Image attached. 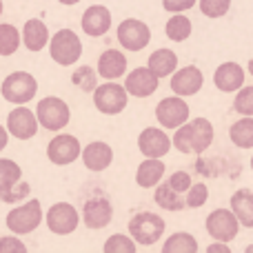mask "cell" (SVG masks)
Wrapping results in <instances>:
<instances>
[{
  "label": "cell",
  "instance_id": "obj_11",
  "mask_svg": "<svg viewBox=\"0 0 253 253\" xmlns=\"http://www.w3.org/2000/svg\"><path fill=\"white\" fill-rule=\"evenodd\" d=\"M83 156V149H80V142L76 135L71 133H60L47 144V158L51 160V165L65 167L71 165L74 160Z\"/></svg>",
  "mask_w": 253,
  "mask_h": 253
},
{
  "label": "cell",
  "instance_id": "obj_21",
  "mask_svg": "<svg viewBox=\"0 0 253 253\" xmlns=\"http://www.w3.org/2000/svg\"><path fill=\"white\" fill-rule=\"evenodd\" d=\"M126 71V58L118 49H107L100 58H98V76L107 80H116L125 76Z\"/></svg>",
  "mask_w": 253,
  "mask_h": 253
},
{
  "label": "cell",
  "instance_id": "obj_47",
  "mask_svg": "<svg viewBox=\"0 0 253 253\" xmlns=\"http://www.w3.org/2000/svg\"><path fill=\"white\" fill-rule=\"evenodd\" d=\"M251 169H253V158H251Z\"/></svg>",
  "mask_w": 253,
  "mask_h": 253
},
{
  "label": "cell",
  "instance_id": "obj_33",
  "mask_svg": "<svg viewBox=\"0 0 253 253\" xmlns=\"http://www.w3.org/2000/svg\"><path fill=\"white\" fill-rule=\"evenodd\" d=\"M138 242L123 233H114L109 240L105 242V253H133Z\"/></svg>",
  "mask_w": 253,
  "mask_h": 253
},
{
  "label": "cell",
  "instance_id": "obj_1",
  "mask_svg": "<svg viewBox=\"0 0 253 253\" xmlns=\"http://www.w3.org/2000/svg\"><path fill=\"white\" fill-rule=\"evenodd\" d=\"M213 142V125L207 118H196L175 129L173 147L180 153H202Z\"/></svg>",
  "mask_w": 253,
  "mask_h": 253
},
{
  "label": "cell",
  "instance_id": "obj_30",
  "mask_svg": "<svg viewBox=\"0 0 253 253\" xmlns=\"http://www.w3.org/2000/svg\"><path fill=\"white\" fill-rule=\"evenodd\" d=\"M22 36L18 34V29L13 25L2 22L0 25V56H13L20 47Z\"/></svg>",
  "mask_w": 253,
  "mask_h": 253
},
{
  "label": "cell",
  "instance_id": "obj_3",
  "mask_svg": "<svg viewBox=\"0 0 253 253\" xmlns=\"http://www.w3.org/2000/svg\"><path fill=\"white\" fill-rule=\"evenodd\" d=\"M162 233H165V220L158 213L142 211V213L133 215V218L129 220V236L142 247L156 245L162 238Z\"/></svg>",
  "mask_w": 253,
  "mask_h": 253
},
{
  "label": "cell",
  "instance_id": "obj_24",
  "mask_svg": "<svg viewBox=\"0 0 253 253\" xmlns=\"http://www.w3.org/2000/svg\"><path fill=\"white\" fill-rule=\"evenodd\" d=\"M231 211L238 215L242 227L253 229V191L240 189L231 196Z\"/></svg>",
  "mask_w": 253,
  "mask_h": 253
},
{
  "label": "cell",
  "instance_id": "obj_16",
  "mask_svg": "<svg viewBox=\"0 0 253 253\" xmlns=\"http://www.w3.org/2000/svg\"><path fill=\"white\" fill-rule=\"evenodd\" d=\"M114 218V207L107 198H91L83 207V222L87 229H105Z\"/></svg>",
  "mask_w": 253,
  "mask_h": 253
},
{
  "label": "cell",
  "instance_id": "obj_45",
  "mask_svg": "<svg viewBox=\"0 0 253 253\" xmlns=\"http://www.w3.org/2000/svg\"><path fill=\"white\" fill-rule=\"evenodd\" d=\"M0 16H2V0H0Z\"/></svg>",
  "mask_w": 253,
  "mask_h": 253
},
{
  "label": "cell",
  "instance_id": "obj_42",
  "mask_svg": "<svg viewBox=\"0 0 253 253\" xmlns=\"http://www.w3.org/2000/svg\"><path fill=\"white\" fill-rule=\"evenodd\" d=\"M7 142H9V131L4 129L2 125H0V151H2V149L7 147Z\"/></svg>",
  "mask_w": 253,
  "mask_h": 253
},
{
  "label": "cell",
  "instance_id": "obj_14",
  "mask_svg": "<svg viewBox=\"0 0 253 253\" xmlns=\"http://www.w3.org/2000/svg\"><path fill=\"white\" fill-rule=\"evenodd\" d=\"M205 84V76L198 67L189 65V67H182V69H175L171 74V91L175 96H196L198 91L202 89Z\"/></svg>",
  "mask_w": 253,
  "mask_h": 253
},
{
  "label": "cell",
  "instance_id": "obj_2",
  "mask_svg": "<svg viewBox=\"0 0 253 253\" xmlns=\"http://www.w3.org/2000/svg\"><path fill=\"white\" fill-rule=\"evenodd\" d=\"M49 53H51L53 62H58L62 67H69L74 62H78V58L83 56V42L76 36V31L60 29L49 40Z\"/></svg>",
  "mask_w": 253,
  "mask_h": 253
},
{
  "label": "cell",
  "instance_id": "obj_20",
  "mask_svg": "<svg viewBox=\"0 0 253 253\" xmlns=\"http://www.w3.org/2000/svg\"><path fill=\"white\" fill-rule=\"evenodd\" d=\"M111 160H114V149L107 142L96 140V142L87 144L83 149V162L89 171H96V173L98 171H105L111 165Z\"/></svg>",
  "mask_w": 253,
  "mask_h": 253
},
{
  "label": "cell",
  "instance_id": "obj_6",
  "mask_svg": "<svg viewBox=\"0 0 253 253\" xmlns=\"http://www.w3.org/2000/svg\"><path fill=\"white\" fill-rule=\"evenodd\" d=\"M36 116H38V123L40 126L49 131H60L69 125L71 120V111H69V105H67L62 98H56V96H49V98H42L36 107Z\"/></svg>",
  "mask_w": 253,
  "mask_h": 253
},
{
  "label": "cell",
  "instance_id": "obj_27",
  "mask_svg": "<svg viewBox=\"0 0 253 253\" xmlns=\"http://www.w3.org/2000/svg\"><path fill=\"white\" fill-rule=\"evenodd\" d=\"M22 178V169L9 158H0V198L9 193Z\"/></svg>",
  "mask_w": 253,
  "mask_h": 253
},
{
  "label": "cell",
  "instance_id": "obj_15",
  "mask_svg": "<svg viewBox=\"0 0 253 253\" xmlns=\"http://www.w3.org/2000/svg\"><path fill=\"white\" fill-rule=\"evenodd\" d=\"M171 144H173V140L162 129H156V126H147L138 135V147L144 158H165L169 153Z\"/></svg>",
  "mask_w": 253,
  "mask_h": 253
},
{
  "label": "cell",
  "instance_id": "obj_44",
  "mask_svg": "<svg viewBox=\"0 0 253 253\" xmlns=\"http://www.w3.org/2000/svg\"><path fill=\"white\" fill-rule=\"evenodd\" d=\"M249 74L253 76V58H251V60H249Z\"/></svg>",
  "mask_w": 253,
  "mask_h": 253
},
{
  "label": "cell",
  "instance_id": "obj_23",
  "mask_svg": "<svg viewBox=\"0 0 253 253\" xmlns=\"http://www.w3.org/2000/svg\"><path fill=\"white\" fill-rule=\"evenodd\" d=\"M165 175V162L160 158H147V160L140 162L138 171H135V182L142 189H151Z\"/></svg>",
  "mask_w": 253,
  "mask_h": 253
},
{
  "label": "cell",
  "instance_id": "obj_8",
  "mask_svg": "<svg viewBox=\"0 0 253 253\" xmlns=\"http://www.w3.org/2000/svg\"><path fill=\"white\" fill-rule=\"evenodd\" d=\"M44 220H47V227L51 233H56V236H69V233H74L78 229L80 215L76 211V207L69 205V202H56V205L49 207Z\"/></svg>",
  "mask_w": 253,
  "mask_h": 253
},
{
  "label": "cell",
  "instance_id": "obj_32",
  "mask_svg": "<svg viewBox=\"0 0 253 253\" xmlns=\"http://www.w3.org/2000/svg\"><path fill=\"white\" fill-rule=\"evenodd\" d=\"M71 83H74L80 91H93V89L98 87V76L91 67H80V69L74 71Z\"/></svg>",
  "mask_w": 253,
  "mask_h": 253
},
{
  "label": "cell",
  "instance_id": "obj_35",
  "mask_svg": "<svg viewBox=\"0 0 253 253\" xmlns=\"http://www.w3.org/2000/svg\"><path fill=\"white\" fill-rule=\"evenodd\" d=\"M200 11L205 13L207 18H220L229 11L231 7V0H200Z\"/></svg>",
  "mask_w": 253,
  "mask_h": 253
},
{
  "label": "cell",
  "instance_id": "obj_17",
  "mask_svg": "<svg viewBox=\"0 0 253 253\" xmlns=\"http://www.w3.org/2000/svg\"><path fill=\"white\" fill-rule=\"evenodd\" d=\"M158 84L160 78L149 67H138L125 78V89L135 98H149L151 93H156Z\"/></svg>",
  "mask_w": 253,
  "mask_h": 253
},
{
  "label": "cell",
  "instance_id": "obj_34",
  "mask_svg": "<svg viewBox=\"0 0 253 253\" xmlns=\"http://www.w3.org/2000/svg\"><path fill=\"white\" fill-rule=\"evenodd\" d=\"M184 198H187V207L200 209V207L207 202V198H209V187H207L205 182H193Z\"/></svg>",
  "mask_w": 253,
  "mask_h": 253
},
{
  "label": "cell",
  "instance_id": "obj_10",
  "mask_svg": "<svg viewBox=\"0 0 253 253\" xmlns=\"http://www.w3.org/2000/svg\"><path fill=\"white\" fill-rule=\"evenodd\" d=\"M240 220L233 211L229 209H215L207 218V231L213 240L220 242H231L233 238H238V229H240Z\"/></svg>",
  "mask_w": 253,
  "mask_h": 253
},
{
  "label": "cell",
  "instance_id": "obj_9",
  "mask_svg": "<svg viewBox=\"0 0 253 253\" xmlns=\"http://www.w3.org/2000/svg\"><path fill=\"white\" fill-rule=\"evenodd\" d=\"M118 42L126 51H142L151 42V29L138 18H126L118 25Z\"/></svg>",
  "mask_w": 253,
  "mask_h": 253
},
{
  "label": "cell",
  "instance_id": "obj_28",
  "mask_svg": "<svg viewBox=\"0 0 253 253\" xmlns=\"http://www.w3.org/2000/svg\"><path fill=\"white\" fill-rule=\"evenodd\" d=\"M229 138L236 147L240 149H253V118L245 116L242 120H238L236 125L229 129Z\"/></svg>",
  "mask_w": 253,
  "mask_h": 253
},
{
  "label": "cell",
  "instance_id": "obj_5",
  "mask_svg": "<svg viewBox=\"0 0 253 253\" xmlns=\"http://www.w3.org/2000/svg\"><path fill=\"white\" fill-rule=\"evenodd\" d=\"M42 222V207H40V200H27L25 205L16 207L7 213V229L16 236H25V233H31L40 227Z\"/></svg>",
  "mask_w": 253,
  "mask_h": 253
},
{
  "label": "cell",
  "instance_id": "obj_39",
  "mask_svg": "<svg viewBox=\"0 0 253 253\" xmlns=\"http://www.w3.org/2000/svg\"><path fill=\"white\" fill-rule=\"evenodd\" d=\"M193 4H198V0H162V7L171 13H182L191 9Z\"/></svg>",
  "mask_w": 253,
  "mask_h": 253
},
{
  "label": "cell",
  "instance_id": "obj_38",
  "mask_svg": "<svg viewBox=\"0 0 253 253\" xmlns=\"http://www.w3.org/2000/svg\"><path fill=\"white\" fill-rule=\"evenodd\" d=\"M29 191L31 189H29V184L27 182H18L16 187H13L9 193H4L0 200L2 202H20V200H25V198H29Z\"/></svg>",
  "mask_w": 253,
  "mask_h": 253
},
{
  "label": "cell",
  "instance_id": "obj_25",
  "mask_svg": "<svg viewBox=\"0 0 253 253\" xmlns=\"http://www.w3.org/2000/svg\"><path fill=\"white\" fill-rule=\"evenodd\" d=\"M153 200H156L158 207L167 211H182L187 207V198L184 193H178L169 182L156 184V193H153Z\"/></svg>",
  "mask_w": 253,
  "mask_h": 253
},
{
  "label": "cell",
  "instance_id": "obj_46",
  "mask_svg": "<svg viewBox=\"0 0 253 253\" xmlns=\"http://www.w3.org/2000/svg\"><path fill=\"white\" fill-rule=\"evenodd\" d=\"M247 251H249V253H253V247H247Z\"/></svg>",
  "mask_w": 253,
  "mask_h": 253
},
{
  "label": "cell",
  "instance_id": "obj_37",
  "mask_svg": "<svg viewBox=\"0 0 253 253\" xmlns=\"http://www.w3.org/2000/svg\"><path fill=\"white\" fill-rule=\"evenodd\" d=\"M167 182H169L178 193H187L189 187L193 184V180H191V175H189L187 171H175V173L169 175V180H167Z\"/></svg>",
  "mask_w": 253,
  "mask_h": 253
},
{
  "label": "cell",
  "instance_id": "obj_29",
  "mask_svg": "<svg viewBox=\"0 0 253 253\" xmlns=\"http://www.w3.org/2000/svg\"><path fill=\"white\" fill-rule=\"evenodd\" d=\"M165 34L169 40L173 42H182L191 36V20L182 13H173V16L167 20V27H165Z\"/></svg>",
  "mask_w": 253,
  "mask_h": 253
},
{
  "label": "cell",
  "instance_id": "obj_4",
  "mask_svg": "<svg viewBox=\"0 0 253 253\" xmlns=\"http://www.w3.org/2000/svg\"><path fill=\"white\" fill-rule=\"evenodd\" d=\"M36 91H38V83L31 74L27 71H13L4 78L2 87H0V93L7 102H13V105H27L29 100H34Z\"/></svg>",
  "mask_w": 253,
  "mask_h": 253
},
{
  "label": "cell",
  "instance_id": "obj_43",
  "mask_svg": "<svg viewBox=\"0 0 253 253\" xmlns=\"http://www.w3.org/2000/svg\"><path fill=\"white\" fill-rule=\"evenodd\" d=\"M58 2H60V4H69V7H71V4H78L80 0H58Z\"/></svg>",
  "mask_w": 253,
  "mask_h": 253
},
{
  "label": "cell",
  "instance_id": "obj_26",
  "mask_svg": "<svg viewBox=\"0 0 253 253\" xmlns=\"http://www.w3.org/2000/svg\"><path fill=\"white\" fill-rule=\"evenodd\" d=\"M149 69L158 76V78H165L171 76L178 69V56H175L171 49H156V51L149 56Z\"/></svg>",
  "mask_w": 253,
  "mask_h": 253
},
{
  "label": "cell",
  "instance_id": "obj_7",
  "mask_svg": "<svg viewBox=\"0 0 253 253\" xmlns=\"http://www.w3.org/2000/svg\"><path fill=\"white\" fill-rule=\"evenodd\" d=\"M126 100H129V91L123 84L107 83L93 89V105H96V109L100 114H107V116L120 114L126 107Z\"/></svg>",
  "mask_w": 253,
  "mask_h": 253
},
{
  "label": "cell",
  "instance_id": "obj_22",
  "mask_svg": "<svg viewBox=\"0 0 253 253\" xmlns=\"http://www.w3.org/2000/svg\"><path fill=\"white\" fill-rule=\"evenodd\" d=\"M22 42L29 51H42L49 44V29L42 20H27L22 29Z\"/></svg>",
  "mask_w": 253,
  "mask_h": 253
},
{
  "label": "cell",
  "instance_id": "obj_18",
  "mask_svg": "<svg viewBox=\"0 0 253 253\" xmlns=\"http://www.w3.org/2000/svg\"><path fill=\"white\" fill-rule=\"evenodd\" d=\"M80 25H83V31L87 36H93V38L105 36L111 29V11L105 4H93V7H89L83 13V22Z\"/></svg>",
  "mask_w": 253,
  "mask_h": 253
},
{
  "label": "cell",
  "instance_id": "obj_41",
  "mask_svg": "<svg viewBox=\"0 0 253 253\" xmlns=\"http://www.w3.org/2000/svg\"><path fill=\"white\" fill-rule=\"evenodd\" d=\"M207 251H209V253H231V249H229L227 242H220V240H215V245H211Z\"/></svg>",
  "mask_w": 253,
  "mask_h": 253
},
{
  "label": "cell",
  "instance_id": "obj_31",
  "mask_svg": "<svg viewBox=\"0 0 253 253\" xmlns=\"http://www.w3.org/2000/svg\"><path fill=\"white\" fill-rule=\"evenodd\" d=\"M162 251L165 253H196L198 251V242H196V238L193 236L180 231V233H173V236L165 242Z\"/></svg>",
  "mask_w": 253,
  "mask_h": 253
},
{
  "label": "cell",
  "instance_id": "obj_13",
  "mask_svg": "<svg viewBox=\"0 0 253 253\" xmlns=\"http://www.w3.org/2000/svg\"><path fill=\"white\" fill-rule=\"evenodd\" d=\"M38 116L31 109H27L25 105H18L13 111H9L7 116V129L13 138L18 140H29L38 133Z\"/></svg>",
  "mask_w": 253,
  "mask_h": 253
},
{
  "label": "cell",
  "instance_id": "obj_12",
  "mask_svg": "<svg viewBox=\"0 0 253 253\" xmlns=\"http://www.w3.org/2000/svg\"><path fill=\"white\" fill-rule=\"evenodd\" d=\"M156 118L165 129H178L189 120V105L182 100V96H171L158 102Z\"/></svg>",
  "mask_w": 253,
  "mask_h": 253
},
{
  "label": "cell",
  "instance_id": "obj_19",
  "mask_svg": "<svg viewBox=\"0 0 253 253\" xmlns=\"http://www.w3.org/2000/svg\"><path fill=\"white\" fill-rule=\"evenodd\" d=\"M213 83L220 91H238V89L245 87V69H242L238 62H224L215 69Z\"/></svg>",
  "mask_w": 253,
  "mask_h": 253
},
{
  "label": "cell",
  "instance_id": "obj_36",
  "mask_svg": "<svg viewBox=\"0 0 253 253\" xmlns=\"http://www.w3.org/2000/svg\"><path fill=\"white\" fill-rule=\"evenodd\" d=\"M238 114L242 116H253V87H242L238 89V96L233 100Z\"/></svg>",
  "mask_w": 253,
  "mask_h": 253
},
{
  "label": "cell",
  "instance_id": "obj_40",
  "mask_svg": "<svg viewBox=\"0 0 253 253\" xmlns=\"http://www.w3.org/2000/svg\"><path fill=\"white\" fill-rule=\"evenodd\" d=\"M9 251H20V253H25L27 247L22 245L18 238H9V236L0 238V253H9Z\"/></svg>",
  "mask_w": 253,
  "mask_h": 253
}]
</instances>
